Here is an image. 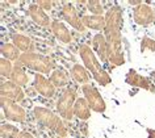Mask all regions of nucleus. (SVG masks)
Listing matches in <instances>:
<instances>
[{
    "label": "nucleus",
    "mask_w": 155,
    "mask_h": 138,
    "mask_svg": "<svg viewBox=\"0 0 155 138\" xmlns=\"http://www.w3.org/2000/svg\"><path fill=\"white\" fill-rule=\"evenodd\" d=\"M58 138H59V137H58Z\"/></svg>",
    "instance_id": "f704fd0d"
},
{
    "label": "nucleus",
    "mask_w": 155,
    "mask_h": 138,
    "mask_svg": "<svg viewBox=\"0 0 155 138\" xmlns=\"http://www.w3.org/2000/svg\"><path fill=\"white\" fill-rule=\"evenodd\" d=\"M49 79H50V82L54 84V87L55 88H63L70 83L67 72L61 70V68H55V70L50 74Z\"/></svg>",
    "instance_id": "412c9836"
},
{
    "label": "nucleus",
    "mask_w": 155,
    "mask_h": 138,
    "mask_svg": "<svg viewBox=\"0 0 155 138\" xmlns=\"http://www.w3.org/2000/svg\"><path fill=\"white\" fill-rule=\"evenodd\" d=\"M78 129H79V133L82 134V136H84V137L88 134V126H87L86 122H82L80 125H78Z\"/></svg>",
    "instance_id": "cd10ccee"
},
{
    "label": "nucleus",
    "mask_w": 155,
    "mask_h": 138,
    "mask_svg": "<svg viewBox=\"0 0 155 138\" xmlns=\"http://www.w3.org/2000/svg\"><path fill=\"white\" fill-rule=\"evenodd\" d=\"M127 4L134 5V7H138V5L142 4V2H139V0H129V2H127Z\"/></svg>",
    "instance_id": "7c9ffc66"
},
{
    "label": "nucleus",
    "mask_w": 155,
    "mask_h": 138,
    "mask_svg": "<svg viewBox=\"0 0 155 138\" xmlns=\"http://www.w3.org/2000/svg\"><path fill=\"white\" fill-rule=\"evenodd\" d=\"M82 22L86 28L94 30L105 29V16H95V15H84L82 16Z\"/></svg>",
    "instance_id": "6ab92c4d"
},
{
    "label": "nucleus",
    "mask_w": 155,
    "mask_h": 138,
    "mask_svg": "<svg viewBox=\"0 0 155 138\" xmlns=\"http://www.w3.org/2000/svg\"><path fill=\"white\" fill-rule=\"evenodd\" d=\"M61 15H62V17L64 18V21L68 22V24L71 25L74 29H76L78 32L84 33L87 30V28L82 22V18L79 17V15L76 12V8L74 7L72 3L64 2L63 5H62V8H61Z\"/></svg>",
    "instance_id": "6e6552de"
},
{
    "label": "nucleus",
    "mask_w": 155,
    "mask_h": 138,
    "mask_svg": "<svg viewBox=\"0 0 155 138\" xmlns=\"http://www.w3.org/2000/svg\"><path fill=\"white\" fill-rule=\"evenodd\" d=\"M26 105H30V101L29 100H24V101H22V107H26Z\"/></svg>",
    "instance_id": "473e14b6"
},
{
    "label": "nucleus",
    "mask_w": 155,
    "mask_h": 138,
    "mask_svg": "<svg viewBox=\"0 0 155 138\" xmlns=\"http://www.w3.org/2000/svg\"><path fill=\"white\" fill-rule=\"evenodd\" d=\"M24 67H28L30 70L38 71V74H49L53 72L57 67V63L48 55L40 54V53H22L18 59Z\"/></svg>",
    "instance_id": "20e7f679"
},
{
    "label": "nucleus",
    "mask_w": 155,
    "mask_h": 138,
    "mask_svg": "<svg viewBox=\"0 0 155 138\" xmlns=\"http://www.w3.org/2000/svg\"><path fill=\"white\" fill-rule=\"evenodd\" d=\"M17 138H34V137H33L32 133L28 132V130H22V132H20Z\"/></svg>",
    "instance_id": "c756f323"
},
{
    "label": "nucleus",
    "mask_w": 155,
    "mask_h": 138,
    "mask_svg": "<svg viewBox=\"0 0 155 138\" xmlns=\"http://www.w3.org/2000/svg\"><path fill=\"white\" fill-rule=\"evenodd\" d=\"M124 25L122 18V8L118 5H113L105 13V29L104 36L107 38L109 54L108 62L112 66H122L125 63V57L122 50V36L121 29Z\"/></svg>",
    "instance_id": "f257e3e1"
},
{
    "label": "nucleus",
    "mask_w": 155,
    "mask_h": 138,
    "mask_svg": "<svg viewBox=\"0 0 155 138\" xmlns=\"http://www.w3.org/2000/svg\"><path fill=\"white\" fill-rule=\"evenodd\" d=\"M50 29H51V32H53L54 36H55L57 40H59L62 44H71V42H72V34H71V32L67 29V26H66L62 21L53 20Z\"/></svg>",
    "instance_id": "2eb2a0df"
},
{
    "label": "nucleus",
    "mask_w": 155,
    "mask_h": 138,
    "mask_svg": "<svg viewBox=\"0 0 155 138\" xmlns=\"http://www.w3.org/2000/svg\"><path fill=\"white\" fill-rule=\"evenodd\" d=\"M147 136L149 138H155V129H147Z\"/></svg>",
    "instance_id": "2f4dec72"
},
{
    "label": "nucleus",
    "mask_w": 155,
    "mask_h": 138,
    "mask_svg": "<svg viewBox=\"0 0 155 138\" xmlns=\"http://www.w3.org/2000/svg\"><path fill=\"white\" fill-rule=\"evenodd\" d=\"M141 51H155V40L150 37H143L141 41Z\"/></svg>",
    "instance_id": "a878e982"
},
{
    "label": "nucleus",
    "mask_w": 155,
    "mask_h": 138,
    "mask_svg": "<svg viewBox=\"0 0 155 138\" xmlns=\"http://www.w3.org/2000/svg\"><path fill=\"white\" fill-rule=\"evenodd\" d=\"M74 114L82 121H87L91 117V107L84 97H78L74 105Z\"/></svg>",
    "instance_id": "dca6fc26"
},
{
    "label": "nucleus",
    "mask_w": 155,
    "mask_h": 138,
    "mask_svg": "<svg viewBox=\"0 0 155 138\" xmlns=\"http://www.w3.org/2000/svg\"><path fill=\"white\" fill-rule=\"evenodd\" d=\"M125 82L133 87H138V88H143V90L150 91V92H155V87L151 84L150 80L145 78V76H142L141 74H138L133 68L127 71V74L125 76Z\"/></svg>",
    "instance_id": "ddd939ff"
},
{
    "label": "nucleus",
    "mask_w": 155,
    "mask_h": 138,
    "mask_svg": "<svg viewBox=\"0 0 155 138\" xmlns=\"http://www.w3.org/2000/svg\"><path fill=\"white\" fill-rule=\"evenodd\" d=\"M12 44L20 50L21 53H33L34 50V44L28 36L16 33L12 36Z\"/></svg>",
    "instance_id": "a211bd4d"
},
{
    "label": "nucleus",
    "mask_w": 155,
    "mask_h": 138,
    "mask_svg": "<svg viewBox=\"0 0 155 138\" xmlns=\"http://www.w3.org/2000/svg\"><path fill=\"white\" fill-rule=\"evenodd\" d=\"M82 92L84 95V99L88 101V104H90L92 110H95V112H97V113L105 112V109H107L105 101H104L101 94H100L91 83L82 86Z\"/></svg>",
    "instance_id": "0eeeda50"
},
{
    "label": "nucleus",
    "mask_w": 155,
    "mask_h": 138,
    "mask_svg": "<svg viewBox=\"0 0 155 138\" xmlns=\"http://www.w3.org/2000/svg\"><path fill=\"white\" fill-rule=\"evenodd\" d=\"M71 76L76 83L83 84V86L84 84H88L90 80H91V76H90V74H88V70L86 67L78 64V63L74 64V66L71 67Z\"/></svg>",
    "instance_id": "aec40b11"
},
{
    "label": "nucleus",
    "mask_w": 155,
    "mask_h": 138,
    "mask_svg": "<svg viewBox=\"0 0 155 138\" xmlns=\"http://www.w3.org/2000/svg\"><path fill=\"white\" fill-rule=\"evenodd\" d=\"M151 76H154V78H155V71H154V72H151Z\"/></svg>",
    "instance_id": "72a5a7b5"
},
{
    "label": "nucleus",
    "mask_w": 155,
    "mask_h": 138,
    "mask_svg": "<svg viewBox=\"0 0 155 138\" xmlns=\"http://www.w3.org/2000/svg\"><path fill=\"white\" fill-rule=\"evenodd\" d=\"M12 71H13V66H12V63H11V61L5 59V58L0 59V74H2L3 78L11 79Z\"/></svg>",
    "instance_id": "393cba45"
},
{
    "label": "nucleus",
    "mask_w": 155,
    "mask_h": 138,
    "mask_svg": "<svg viewBox=\"0 0 155 138\" xmlns=\"http://www.w3.org/2000/svg\"><path fill=\"white\" fill-rule=\"evenodd\" d=\"M25 94L28 95L29 97H36L37 95H38V92L36 91V88H34V87H26V90H25Z\"/></svg>",
    "instance_id": "c85d7f7f"
},
{
    "label": "nucleus",
    "mask_w": 155,
    "mask_h": 138,
    "mask_svg": "<svg viewBox=\"0 0 155 138\" xmlns=\"http://www.w3.org/2000/svg\"><path fill=\"white\" fill-rule=\"evenodd\" d=\"M2 109H3V113H4V117L9 121L22 124L26 120V112L24 107L17 104L13 100H9L7 97H2Z\"/></svg>",
    "instance_id": "423d86ee"
},
{
    "label": "nucleus",
    "mask_w": 155,
    "mask_h": 138,
    "mask_svg": "<svg viewBox=\"0 0 155 138\" xmlns=\"http://www.w3.org/2000/svg\"><path fill=\"white\" fill-rule=\"evenodd\" d=\"M28 15L37 25L42 26V28H50V26H51L53 21L50 20V17L46 15V12L36 2L32 3V4L28 7Z\"/></svg>",
    "instance_id": "f8f14e48"
},
{
    "label": "nucleus",
    "mask_w": 155,
    "mask_h": 138,
    "mask_svg": "<svg viewBox=\"0 0 155 138\" xmlns=\"http://www.w3.org/2000/svg\"><path fill=\"white\" fill-rule=\"evenodd\" d=\"M0 91H2V97H7L16 103H22L25 100V91L22 90V87L15 84L12 80H2Z\"/></svg>",
    "instance_id": "9d476101"
},
{
    "label": "nucleus",
    "mask_w": 155,
    "mask_h": 138,
    "mask_svg": "<svg viewBox=\"0 0 155 138\" xmlns=\"http://www.w3.org/2000/svg\"><path fill=\"white\" fill-rule=\"evenodd\" d=\"M2 54H3V58L17 62V61L20 59L22 53L18 50L13 44H3L2 45Z\"/></svg>",
    "instance_id": "4be33fe9"
},
{
    "label": "nucleus",
    "mask_w": 155,
    "mask_h": 138,
    "mask_svg": "<svg viewBox=\"0 0 155 138\" xmlns=\"http://www.w3.org/2000/svg\"><path fill=\"white\" fill-rule=\"evenodd\" d=\"M15 84H17V86L20 87H26L28 86V82H29V76L28 74L25 72L24 70V66L18 62H15L13 64V71H12V75H11V79Z\"/></svg>",
    "instance_id": "f3484780"
},
{
    "label": "nucleus",
    "mask_w": 155,
    "mask_h": 138,
    "mask_svg": "<svg viewBox=\"0 0 155 138\" xmlns=\"http://www.w3.org/2000/svg\"><path fill=\"white\" fill-rule=\"evenodd\" d=\"M36 3L44 11H51L53 5H54V2H49V0H38V2H36Z\"/></svg>",
    "instance_id": "bb28decb"
},
{
    "label": "nucleus",
    "mask_w": 155,
    "mask_h": 138,
    "mask_svg": "<svg viewBox=\"0 0 155 138\" xmlns=\"http://www.w3.org/2000/svg\"><path fill=\"white\" fill-rule=\"evenodd\" d=\"M33 87L36 88V91L38 92V95L44 96L46 99H51L55 96V90L57 88L54 87V84L50 82V79L45 78L42 74H37L34 75V82H33Z\"/></svg>",
    "instance_id": "9b49d317"
},
{
    "label": "nucleus",
    "mask_w": 155,
    "mask_h": 138,
    "mask_svg": "<svg viewBox=\"0 0 155 138\" xmlns=\"http://www.w3.org/2000/svg\"><path fill=\"white\" fill-rule=\"evenodd\" d=\"M133 18L135 24L141 26H149L155 22V9L142 3L141 5L133 8Z\"/></svg>",
    "instance_id": "1a4fd4ad"
},
{
    "label": "nucleus",
    "mask_w": 155,
    "mask_h": 138,
    "mask_svg": "<svg viewBox=\"0 0 155 138\" xmlns=\"http://www.w3.org/2000/svg\"><path fill=\"white\" fill-rule=\"evenodd\" d=\"M76 91L72 87H66L62 90L59 94V96L57 99L55 103V108L59 113V116L63 118L66 122L72 121L74 118V105L76 101Z\"/></svg>",
    "instance_id": "39448f33"
},
{
    "label": "nucleus",
    "mask_w": 155,
    "mask_h": 138,
    "mask_svg": "<svg viewBox=\"0 0 155 138\" xmlns=\"http://www.w3.org/2000/svg\"><path fill=\"white\" fill-rule=\"evenodd\" d=\"M87 9L95 16H104V4L99 0L87 2Z\"/></svg>",
    "instance_id": "b1692460"
},
{
    "label": "nucleus",
    "mask_w": 155,
    "mask_h": 138,
    "mask_svg": "<svg viewBox=\"0 0 155 138\" xmlns=\"http://www.w3.org/2000/svg\"><path fill=\"white\" fill-rule=\"evenodd\" d=\"M33 117L41 126H44L45 129L53 130L59 138H64L68 133L67 125L63 121L59 114L53 113L50 109L45 108V107H36L33 109Z\"/></svg>",
    "instance_id": "7ed1b4c3"
},
{
    "label": "nucleus",
    "mask_w": 155,
    "mask_h": 138,
    "mask_svg": "<svg viewBox=\"0 0 155 138\" xmlns=\"http://www.w3.org/2000/svg\"><path fill=\"white\" fill-rule=\"evenodd\" d=\"M0 134H2V138H17L18 134H20V130H18L17 126L12 124H2Z\"/></svg>",
    "instance_id": "5701e85b"
},
{
    "label": "nucleus",
    "mask_w": 155,
    "mask_h": 138,
    "mask_svg": "<svg viewBox=\"0 0 155 138\" xmlns=\"http://www.w3.org/2000/svg\"><path fill=\"white\" fill-rule=\"evenodd\" d=\"M78 51H79V55L84 63V67L92 74V78H94L100 86H108V84L112 82V79H110L109 74L101 67V63L96 58V55H95L94 50L91 49V46L83 44L79 46Z\"/></svg>",
    "instance_id": "f03ea898"
},
{
    "label": "nucleus",
    "mask_w": 155,
    "mask_h": 138,
    "mask_svg": "<svg viewBox=\"0 0 155 138\" xmlns=\"http://www.w3.org/2000/svg\"><path fill=\"white\" fill-rule=\"evenodd\" d=\"M92 50L101 62H108L109 48H108V42L104 34L99 33L94 36V38H92Z\"/></svg>",
    "instance_id": "4468645a"
}]
</instances>
